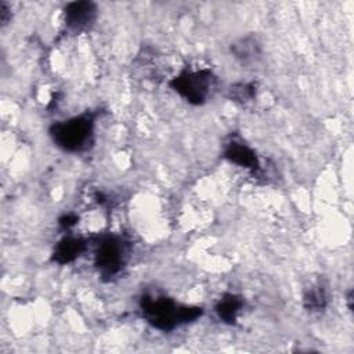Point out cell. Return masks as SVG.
I'll return each instance as SVG.
<instances>
[{
    "instance_id": "1",
    "label": "cell",
    "mask_w": 354,
    "mask_h": 354,
    "mask_svg": "<svg viewBox=\"0 0 354 354\" xmlns=\"http://www.w3.org/2000/svg\"><path fill=\"white\" fill-rule=\"evenodd\" d=\"M142 318L159 330H173L174 328L195 321L202 315L201 307L183 306L166 296L144 295L140 300Z\"/></svg>"
},
{
    "instance_id": "2",
    "label": "cell",
    "mask_w": 354,
    "mask_h": 354,
    "mask_svg": "<svg viewBox=\"0 0 354 354\" xmlns=\"http://www.w3.org/2000/svg\"><path fill=\"white\" fill-rule=\"evenodd\" d=\"M50 136L55 145L64 151H86L93 144L94 118L91 113H83L68 120L54 123L50 127Z\"/></svg>"
},
{
    "instance_id": "3",
    "label": "cell",
    "mask_w": 354,
    "mask_h": 354,
    "mask_svg": "<svg viewBox=\"0 0 354 354\" xmlns=\"http://www.w3.org/2000/svg\"><path fill=\"white\" fill-rule=\"evenodd\" d=\"M216 76L209 69L183 71L170 80V87L194 105H202L216 87Z\"/></svg>"
},
{
    "instance_id": "4",
    "label": "cell",
    "mask_w": 354,
    "mask_h": 354,
    "mask_svg": "<svg viewBox=\"0 0 354 354\" xmlns=\"http://www.w3.org/2000/svg\"><path fill=\"white\" fill-rule=\"evenodd\" d=\"M129 242L120 235H105L98 241L95 250V267L100 275L111 279L118 275L127 263Z\"/></svg>"
},
{
    "instance_id": "5",
    "label": "cell",
    "mask_w": 354,
    "mask_h": 354,
    "mask_svg": "<svg viewBox=\"0 0 354 354\" xmlns=\"http://www.w3.org/2000/svg\"><path fill=\"white\" fill-rule=\"evenodd\" d=\"M97 6L93 1H72L64 10L65 25L73 32H80L94 22Z\"/></svg>"
},
{
    "instance_id": "6",
    "label": "cell",
    "mask_w": 354,
    "mask_h": 354,
    "mask_svg": "<svg viewBox=\"0 0 354 354\" xmlns=\"http://www.w3.org/2000/svg\"><path fill=\"white\" fill-rule=\"evenodd\" d=\"M224 158L228 159L231 163H235L241 167H245L253 171L257 170L260 166L256 152L242 141H236V140H232L225 145Z\"/></svg>"
},
{
    "instance_id": "7",
    "label": "cell",
    "mask_w": 354,
    "mask_h": 354,
    "mask_svg": "<svg viewBox=\"0 0 354 354\" xmlns=\"http://www.w3.org/2000/svg\"><path fill=\"white\" fill-rule=\"evenodd\" d=\"M86 249V241L76 236L62 238L54 248L53 261L58 264H68L77 259Z\"/></svg>"
},
{
    "instance_id": "8",
    "label": "cell",
    "mask_w": 354,
    "mask_h": 354,
    "mask_svg": "<svg viewBox=\"0 0 354 354\" xmlns=\"http://www.w3.org/2000/svg\"><path fill=\"white\" fill-rule=\"evenodd\" d=\"M243 307V299L235 293H224L217 301L214 310L217 317L225 324H235L238 313Z\"/></svg>"
},
{
    "instance_id": "9",
    "label": "cell",
    "mask_w": 354,
    "mask_h": 354,
    "mask_svg": "<svg viewBox=\"0 0 354 354\" xmlns=\"http://www.w3.org/2000/svg\"><path fill=\"white\" fill-rule=\"evenodd\" d=\"M231 53L234 54L235 58H238L242 64H249V62H254L261 51H260V46L257 43V40L253 36H246V37H241L239 40L234 41L231 44Z\"/></svg>"
},
{
    "instance_id": "10",
    "label": "cell",
    "mask_w": 354,
    "mask_h": 354,
    "mask_svg": "<svg viewBox=\"0 0 354 354\" xmlns=\"http://www.w3.org/2000/svg\"><path fill=\"white\" fill-rule=\"evenodd\" d=\"M303 304L304 308L311 313H318L324 310L328 304V295L326 289L321 283H315L310 286L303 296Z\"/></svg>"
},
{
    "instance_id": "11",
    "label": "cell",
    "mask_w": 354,
    "mask_h": 354,
    "mask_svg": "<svg viewBox=\"0 0 354 354\" xmlns=\"http://www.w3.org/2000/svg\"><path fill=\"white\" fill-rule=\"evenodd\" d=\"M256 95V86L253 83H235L230 87V97L238 102H248Z\"/></svg>"
},
{
    "instance_id": "12",
    "label": "cell",
    "mask_w": 354,
    "mask_h": 354,
    "mask_svg": "<svg viewBox=\"0 0 354 354\" xmlns=\"http://www.w3.org/2000/svg\"><path fill=\"white\" fill-rule=\"evenodd\" d=\"M11 19V10L6 1H0V25L4 26Z\"/></svg>"
},
{
    "instance_id": "13",
    "label": "cell",
    "mask_w": 354,
    "mask_h": 354,
    "mask_svg": "<svg viewBox=\"0 0 354 354\" xmlns=\"http://www.w3.org/2000/svg\"><path fill=\"white\" fill-rule=\"evenodd\" d=\"M77 221V217L75 214H65L59 218V224L62 228H71Z\"/></svg>"
}]
</instances>
